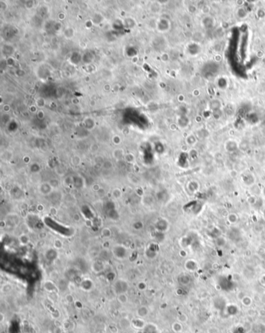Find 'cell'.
I'll return each instance as SVG.
<instances>
[{
    "label": "cell",
    "instance_id": "24",
    "mask_svg": "<svg viewBox=\"0 0 265 333\" xmlns=\"http://www.w3.org/2000/svg\"><path fill=\"white\" fill-rule=\"evenodd\" d=\"M102 234L104 237H110L111 236V231L110 229L108 228H104L102 230Z\"/></svg>",
    "mask_w": 265,
    "mask_h": 333
},
{
    "label": "cell",
    "instance_id": "14",
    "mask_svg": "<svg viewBox=\"0 0 265 333\" xmlns=\"http://www.w3.org/2000/svg\"><path fill=\"white\" fill-rule=\"evenodd\" d=\"M46 259L48 261H53L57 258V251L54 249H49L45 254Z\"/></svg>",
    "mask_w": 265,
    "mask_h": 333
},
{
    "label": "cell",
    "instance_id": "7",
    "mask_svg": "<svg viewBox=\"0 0 265 333\" xmlns=\"http://www.w3.org/2000/svg\"><path fill=\"white\" fill-rule=\"evenodd\" d=\"M43 287L46 291H47V292L52 293V292L57 291V286H56V285H55L52 281H50V280L45 281L43 285Z\"/></svg>",
    "mask_w": 265,
    "mask_h": 333
},
{
    "label": "cell",
    "instance_id": "18",
    "mask_svg": "<svg viewBox=\"0 0 265 333\" xmlns=\"http://www.w3.org/2000/svg\"><path fill=\"white\" fill-rule=\"evenodd\" d=\"M209 235H210V237H212V238H215V239H217V238L220 237V236H221V233H220V231L217 229V228H214L212 230H211V231L209 232Z\"/></svg>",
    "mask_w": 265,
    "mask_h": 333
},
{
    "label": "cell",
    "instance_id": "13",
    "mask_svg": "<svg viewBox=\"0 0 265 333\" xmlns=\"http://www.w3.org/2000/svg\"><path fill=\"white\" fill-rule=\"evenodd\" d=\"M179 282L181 284L184 285V286L190 284L191 282V276L187 274H182L179 277Z\"/></svg>",
    "mask_w": 265,
    "mask_h": 333
},
{
    "label": "cell",
    "instance_id": "5",
    "mask_svg": "<svg viewBox=\"0 0 265 333\" xmlns=\"http://www.w3.org/2000/svg\"><path fill=\"white\" fill-rule=\"evenodd\" d=\"M226 313L227 315L229 316H235L239 313V308L235 304H229L226 305V308H225Z\"/></svg>",
    "mask_w": 265,
    "mask_h": 333
},
{
    "label": "cell",
    "instance_id": "17",
    "mask_svg": "<svg viewBox=\"0 0 265 333\" xmlns=\"http://www.w3.org/2000/svg\"><path fill=\"white\" fill-rule=\"evenodd\" d=\"M19 241H20L21 245H27V244H29L30 239V237L27 235V234H22V235H20V237H19Z\"/></svg>",
    "mask_w": 265,
    "mask_h": 333
},
{
    "label": "cell",
    "instance_id": "9",
    "mask_svg": "<svg viewBox=\"0 0 265 333\" xmlns=\"http://www.w3.org/2000/svg\"><path fill=\"white\" fill-rule=\"evenodd\" d=\"M92 269L94 272H102L104 269V264L102 261H96L95 262L93 263L92 265Z\"/></svg>",
    "mask_w": 265,
    "mask_h": 333
},
{
    "label": "cell",
    "instance_id": "20",
    "mask_svg": "<svg viewBox=\"0 0 265 333\" xmlns=\"http://www.w3.org/2000/svg\"><path fill=\"white\" fill-rule=\"evenodd\" d=\"M12 286L10 284H9V283H6V284L3 285V286H2V289H1V290H2V293H5V294H6V293H9L10 292L11 290H12Z\"/></svg>",
    "mask_w": 265,
    "mask_h": 333
},
{
    "label": "cell",
    "instance_id": "10",
    "mask_svg": "<svg viewBox=\"0 0 265 333\" xmlns=\"http://www.w3.org/2000/svg\"><path fill=\"white\" fill-rule=\"evenodd\" d=\"M132 325V321L128 317H122L119 321V326L122 329H128Z\"/></svg>",
    "mask_w": 265,
    "mask_h": 333
},
{
    "label": "cell",
    "instance_id": "4",
    "mask_svg": "<svg viewBox=\"0 0 265 333\" xmlns=\"http://www.w3.org/2000/svg\"><path fill=\"white\" fill-rule=\"evenodd\" d=\"M114 290L116 294H125L128 290V282L123 279H118L114 284Z\"/></svg>",
    "mask_w": 265,
    "mask_h": 333
},
{
    "label": "cell",
    "instance_id": "3",
    "mask_svg": "<svg viewBox=\"0 0 265 333\" xmlns=\"http://www.w3.org/2000/svg\"><path fill=\"white\" fill-rule=\"evenodd\" d=\"M112 252L115 258H117L119 260L125 259L128 255V250L125 247L122 245H116L114 246L112 248Z\"/></svg>",
    "mask_w": 265,
    "mask_h": 333
},
{
    "label": "cell",
    "instance_id": "8",
    "mask_svg": "<svg viewBox=\"0 0 265 333\" xmlns=\"http://www.w3.org/2000/svg\"><path fill=\"white\" fill-rule=\"evenodd\" d=\"M149 309L146 306H141L136 311V315L139 318H143L149 314Z\"/></svg>",
    "mask_w": 265,
    "mask_h": 333
},
{
    "label": "cell",
    "instance_id": "22",
    "mask_svg": "<svg viewBox=\"0 0 265 333\" xmlns=\"http://www.w3.org/2000/svg\"><path fill=\"white\" fill-rule=\"evenodd\" d=\"M232 333H246V332L243 326H237L233 329Z\"/></svg>",
    "mask_w": 265,
    "mask_h": 333
},
{
    "label": "cell",
    "instance_id": "2",
    "mask_svg": "<svg viewBox=\"0 0 265 333\" xmlns=\"http://www.w3.org/2000/svg\"><path fill=\"white\" fill-rule=\"evenodd\" d=\"M203 209V203L198 200H193L185 206V210L193 214H198Z\"/></svg>",
    "mask_w": 265,
    "mask_h": 333
},
{
    "label": "cell",
    "instance_id": "34",
    "mask_svg": "<svg viewBox=\"0 0 265 333\" xmlns=\"http://www.w3.org/2000/svg\"><path fill=\"white\" fill-rule=\"evenodd\" d=\"M264 240H265V234H264Z\"/></svg>",
    "mask_w": 265,
    "mask_h": 333
},
{
    "label": "cell",
    "instance_id": "12",
    "mask_svg": "<svg viewBox=\"0 0 265 333\" xmlns=\"http://www.w3.org/2000/svg\"><path fill=\"white\" fill-rule=\"evenodd\" d=\"M185 268H186L188 271L194 272V271L196 270L197 268H198V264H197V262H195V261L188 260L187 261L186 263H185Z\"/></svg>",
    "mask_w": 265,
    "mask_h": 333
},
{
    "label": "cell",
    "instance_id": "29",
    "mask_svg": "<svg viewBox=\"0 0 265 333\" xmlns=\"http://www.w3.org/2000/svg\"><path fill=\"white\" fill-rule=\"evenodd\" d=\"M262 281H263V282L265 284V275L264 276H263V277H262Z\"/></svg>",
    "mask_w": 265,
    "mask_h": 333
},
{
    "label": "cell",
    "instance_id": "1",
    "mask_svg": "<svg viewBox=\"0 0 265 333\" xmlns=\"http://www.w3.org/2000/svg\"><path fill=\"white\" fill-rule=\"evenodd\" d=\"M218 283L220 288L226 292H229L235 288V282L231 278V276H220L218 278Z\"/></svg>",
    "mask_w": 265,
    "mask_h": 333
},
{
    "label": "cell",
    "instance_id": "19",
    "mask_svg": "<svg viewBox=\"0 0 265 333\" xmlns=\"http://www.w3.org/2000/svg\"><path fill=\"white\" fill-rule=\"evenodd\" d=\"M253 303V300L249 296H245L243 299H242V304H244L246 307H249Z\"/></svg>",
    "mask_w": 265,
    "mask_h": 333
},
{
    "label": "cell",
    "instance_id": "16",
    "mask_svg": "<svg viewBox=\"0 0 265 333\" xmlns=\"http://www.w3.org/2000/svg\"><path fill=\"white\" fill-rule=\"evenodd\" d=\"M172 329L176 333H181L183 331V325L180 321H176L172 325Z\"/></svg>",
    "mask_w": 265,
    "mask_h": 333
},
{
    "label": "cell",
    "instance_id": "28",
    "mask_svg": "<svg viewBox=\"0 0 265 333\" xmlns=\"http://www.w3.org/2000/svg\"><path fill=\"white\" fill-rule=\"evenodd\" d=\"M5 320V314L3 313H0V322H3Z\"/></svg>",
    "mask_w": 265,
    "mask_h": 333
},
{
    "label": "cell",
    "instance_id": "32",
    "mask_svg": "<svg viewBox=\"0 0 265 333\" xmlns=\"http://www.w3.org/2000/svg\"><path fill=\"white\" fill-rule=\"evenodd\" d=\"M98 333H104V332H99Z\"/></svg>",
    "mask_w": 265,
    "mask_h": 333
},
{
    "label": "cell",
    "instance_id": "6",
    "mask_svg": "<svg viewBox=\"0 0 265 333\" xmlns=\"http://www.w3.org/2000/svg\"><path fill=\"white\" fill-rule=\"evenodd\" d=\"M229 238L232 241H236L240 238V230L236 228H232L230 229L228 232Z\"/></svg>",
    "mask_w": 265,
    "mask_h": 333
},
{
    "label": "cell",
    "instance_id": "33",
    "mask_svg": "<svg viewBox=\"0 0 265 333\" xmlns=\"http://www.w3.org/2000/svg\"><path fill=\"white\" fill-rule=\"evenodd\" d=\"M264 194H265V189H264Z\"/></svg>",
    "mask_w": 265,
    "mask_h": 333
},
{
    "label": "cell",
    "instance_id": "31",
    "mask_svg": "<svg viewBox=\"0 0 265 333\" xmlns=\"http://www.w3.org/2000/svg\"><path fill=\"white\" fill-rule=\"evenodd\" d=\"M61 333H68V332H64V331H63Z\"/></svg>",
    "mask_w": 265,
    "mask_h": 333
},
{
    "label": "cell",
    "instance_id": "30",
    "mask_svg": "<svg viewBox=\"0 0 265 333\" xmlns=\"http://www.w3.org/2000/svg\"><path fill=\"white\" fill-rule=\"evenodd\" d=\"M264 219H265V210L264 211Z\"/></svg>",
    "mask_w": 265,
    "mask_h": 333
},
{
    "label": "cell",
    "instance_id": "11",
    "mask_svg": "<svg viewBox=\"0 0 265 333\" xmlns=\"http://www.w3.org/2000/svg\"><path fill=\"white\" fill-rule=\"evenodd\" d=\"M132 324L134 327L138 329H142L145 327V321L142 320L141 318H137V319H134L132 321Z\"/></svg>",
    "mask_w": 265,
    "mask_h": 333
},
{
    "label": "cell",
    "instance_id": "23",
    "mask_svg": "<svg viewBox=\"0 0 265 333\" xmlns=\"http://www.w3.org/2000/svg\"><path fill=\"white\" fill-rule=\"evenodd\" d=\"M112 195L114 196V198H119L121 196V192L120 189H114L113 192H112Z\"/></svg>",
    "mask_w": 265,
    "mask_h": 333
},
{
    "label": "cell",
    "instance_id": "27",
    "mask_svg": "<svg viewBox=\"0 0 265 333\" xmlns=\"http://www.w3.org/2000/svg\"><path fill=\"white\" fill-rule=\"evenodd\" d=\"M229 219L230 221L232 222V223H235V222L237 220V218H236V215H234V214H232V215L230 216L229 217Z\"/></svg>",
    "mask_w": 265,
    "mask_h": 333
},
{
    "label": "cell",
    "instance_id": "21",
    "mask_svg": "<svg viewBox=\"0 0 265 333\" xmlns=\"http://www.w3.org/2000/svg\"><path fill=\"white\" fill-rule=\"evenodd\" d=\"M62 247H63V243L61 241V240L59 239L55 240V242H54V248H55V249H56V250H59V249H61Z\"/></svg>",
    "mask_w": 265,
    "mask_h": 333
},
{
    "label": "cell",
    "instance_id": "15",
    "mask_svg": "<svg viewBox=\"0 0 265 333\" xmlns=\"http://www.w3.org/2000/svg\"><path fill=\"white\" fill-rule=\"evenodd\" d=\"M117 300L121 304H125L128 300V297L126 294H120L117 295Z\"/></svg>",
    "mask_w": 265,
    "mask_h": 333
},
{
    "label": "cell",
    "instance_id": "25",
    "mask_svg": "<svg viewBox=\"0 0 265 333\" xmlns=\"http://www.w3.org/2000/svg\"><path fill=\"white\" fill-rule=\"evenodd\" d=\"M138 289L139 290H145L146 289V283L144 282H140L137 285Z\"/></svg>",
    "mask_w": 265,
    "mask_h": 333
},
{
    "label": "cell",
    "instance_id": "26",
    "mask_svg": "<svg viewBox=\"0 0 265 333\" xmlns=\"http://www.w3.org/2000/svg\"><path fill=\"white\" fill-rule=\"evenodd\" d=\"M65 300H66V301L68 302V303H73V302L74 301V298H73V295L68 294V295H66V297H65Z\"/></svg>",
    "mask_w": 265,
    "mask_h": 333
}]
</instances>
